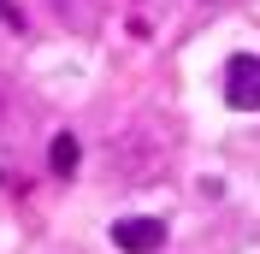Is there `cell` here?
Returning <instances> with one entry per match:
<instances>
[{
  "label": "cell",
  "mask_w": 260,
  "mask_h": 254,
  "mask_svg": "<svg viewBox=\"0 0 260 254\" xmlns=\"http://www.w3.org/2000/svg\"><path fill=\"white\" fill-rule=\"evenodd\" d=\"M225 101L231 107H243V112H260V59H231L225 65Z\"/></svg>",
  "instance_id": "cell-1"
},
{
  "label": "cell",
  "mask_w": 260,
  "mask_h": 254,
  "mask_svg": "<svg viewBox=\"0 0 260 254\" xmlns=\"http://www.w3.org/2000/svg\"><path fill=\"white\" fill-rule=\"evenodd\" d=\"M113 242L124 254H160L166 248V225L160 219H118L113 225Z\"/></svg>",
  "instance_id": "cell-2"
},
{
  "label": "cell",
  "mask_w": 260,
  "mask_h": 254,
  "mask_svg": "<svg viewBox=\"0 0 260 254\" xmlns=\"http://www.w3.org/2000/svg\"><path fill=\"white\" fill-rule=\"evenodd\" d=\"M48 166H53L59 177H71V172H77V136H71V130H59V136L48 142Z\"/></svg>",
  "instance_id": "cell-3"
},
{
  "label": "cell",
  "mask_w": 260,
  "mask_h": 254,
  "mask_svg": "<svg viewBox=\"0 0 260 254\" xmlns=\"http://www.w3.org/2000/svg\"><path fill=\"white\" fill-rule=\"evenodd\" d=\"M0 18H6L12 30H18V24H24V18H18V6H12V0H0Z\"/></svg>",
  "instance_id": "cell-4"
},
{
  "label": "cell",
  "mask_w": 260,
  "mask_h": 254,
  "mask_svg": "<svg viewBox=\"0 0 260 254\" xmlns=\"http://www.w3.org/2000/svg\"><path fill=\"white\" fill-rule=\"evenodd\" d=\"M201 6H219V0H201Z\"/></svg>",
  "instance_id": "cell-5"
}]
</instances>
